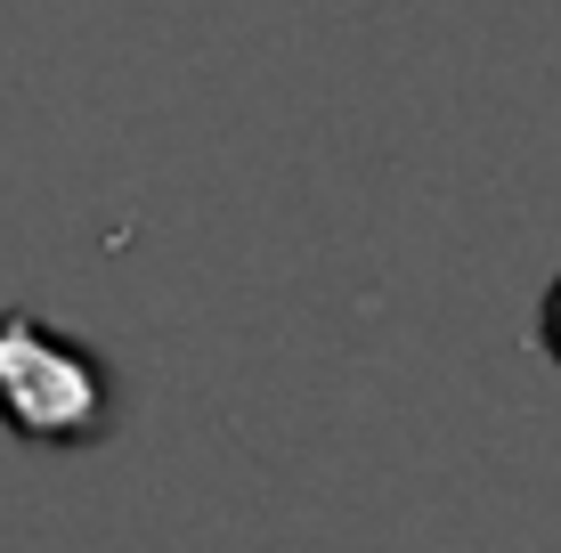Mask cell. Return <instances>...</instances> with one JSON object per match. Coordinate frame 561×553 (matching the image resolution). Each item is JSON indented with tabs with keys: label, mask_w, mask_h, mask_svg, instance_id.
Wrapping results in <instances>:
<instances>
[{
	"label": "cell",
	"mask_w": 561,
	"mask_h": 553,
	"mask_svg": "<svg viewBox=\"0 0 561 553\" xmlns=\"http://www.w3.org/2000/svg\"><path fill=\"white\" fill-rule=\"evenodd\" d=\"M537 334H546V350H553V367H561V277H553V293H546V318H537Z\"/></svg>",
	"instance_id": "7a4b0ae2"
},
{
	"label": "cell",
	"mask_w": 561,
	"mask_h": 553,
	"mask_svg": "<svg viewBox=\"0 0 561 553\" xmlns=\"http://www.w3.org/2000/svg\"><path fill=\"white\" fill-rule=\"evenodd\" d=\"M0 424L25 448H90L114 424V367L82 334L0 310Z\"/></svg>",
	"instance_id": "6da1fadb"
}]
</instances>
